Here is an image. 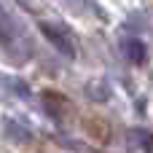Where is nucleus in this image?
Instances as JSON below:
<instances>
[{"label":"nucleus","instance_id":"nucleus-1","mask_svg":"<svg viewBox=\"0 0 153 153\" xmlns=\"http://www.w3.org/2000/svg\"><path fill=\"white\" fill-rule=\"evenodd\" d=\"M0 51L13 59V62H24L30 56V40L22 32V27L13 22V16L0 5Z\"/></svg>","mask_w":153,"mask_h":153},{"label":"nucleus","instance_id":"nucleus-3","mask_svg":"<svg viewBox=\"0 0 153 153\" xmlns=\"http://www.w3.org/2000/svg\"><path fill=\"white\" fill-rule=\"evenodd\" d=\"M121 51H124V56L129 59V62H134V65H143L145 62V46H143V40H137V38H124L121 40Z\"/></svg>","mask_w":153,"mask_h":153},{"label":"nucleus","instance_id":"nucleus-2","mask_svg":"<svg viewBox=\"0 0 153 153\" xmlns=\"http://www.w3.org/2000/svg\"><path fill=\"white\" fill-rule=\"evenodd\" d=\"M40 32L46 35V40L59 51V54H65L67 59H73L75 56V46H73V38L62 30V27H56V24H48V22H40Z\"/></svg>","mask_w":153,"mask_h":153}]
</instances>
